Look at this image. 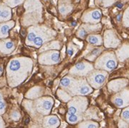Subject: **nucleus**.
Returning a JSON list of instances; mask_svg holds the SVG:
<instances>
[{
	"label": "nucleus",
	"mask_w": 129,
	"mask_h": 128,
	"mask_svg": "<svg viewBox=\"0 0 129 128\" xmlns=\"http://www.w3.org/2000/svg\"><path fill=\"white\" fill-rule=\"evenodd\" d=\"M117 62L114 53L106 52L100 57L96 63V67L106 70H113L116 67Z\"/></svg>",
	"instance_id": "1"
},
{
	"label": "nucleus",
	"mask_w": 129,
	"mask_h": 128,
	"mask_svg": "<svg viewBox=\"0 0 129 128\" xmlns=\"http://www.w3.org/2000/svg\"><path fill=\"white\" fill-rule=\"evenodd\" d=\"M113 103L118 108H124L129 105V88L115 95L113 98Z\"/></svg>",
	"instance_id": "2"
},
{
	"label": "nucleus",
	"mask_w": 129,
	"mask_h": 128,
	"mask_svg": "<svg viewBox=\"0 0 129 128\" xmlns=\"http://www.w3.org/2000/svg\"><path fill=\"white\" fill-rule=\"evenodd\" d=\"M106 77H107V73L106 72H103V71L95 72V73L92 74L89 76V81L94 88H99L103 85Z\"/></svg>",
	"instance_id": "3"
},
{
	"label": "nucleus",
	"mask_w": 129,
	"mask_h": 128,
	"mask_svg": "<svg viewBox=\"0 0 129 128\" xmlns=\"http://www.w3.org/2000/svg\"><path fill=\"white\" fill-rule=\"evenodd\" d=\"M120 44V40L113 32H105V46L107 48H116Z\"/></svg>",
	"instance_id": "4"
},
{
	"label": "nucleus",
	"mask_w": 129,
	"mask_h": 128,
	"mask_svg": "<svg viewBox=\"0 0 129 128\" xmlns=\"http://www.w3.org/2000/svg\"><path fill=\"white\" fill-rule=\"evenodd\" d=\"M102 18V13L99 10H94L87 13L83 18V21L90 23H97Z\"/></svg>",
	"instance_id": "5"
},
{
	"label": "nucleus",
	"mask_w": 129,
	"mask_h": 128,
	"mask_svg": "<svg viewBox=\"0 0 129 128\" xmlns=\"http://www.w3.org/2000/svg\"><path fill=\"white\" fill-rule=\"evenodd\" d=\"M127 85V80L126 79H118L117 81H111L109 84V90L112 91H118L121 90L122 88L125 87V86Z\"/></svg>",
	"instance_id": "6"
},
{
	"label": "nucleus",
	"mask_w": 129,
	"mask_h": 128,
	"mask_svg": "<svg viewBox=\"0 0 129 128\" xmlns=\"http://www.w3.org/2000/svg\"><path fill=\"white\" fill-rule=\"evenodd\" d=\"M14 43L11 40H7L3 41L2 44H0V49L2 50L3 52H10L14 50Z\"/></svg>",
	"instance_id": "7"
},
{
	"label": "nucleus",
	"mask_w": 129,
	"mask_h": 128,
	"mask_svg": "<svg viewBox=\"0 0 129 128\" xmlns=\"http://www.w3.org/2000/svg\"><path fill=\"white\" fill-rule=\"evenodd\" d=\"M14 22L10 21L7 24H3L0 25V36L3 37H7L8 35V31L11 27H13Z\"/></svg>",
	"instance_id": "8"
},
{
	"label": "nucleus",
	"mask_w": 129,
	"mask_h": 128,
	"mask_svg": "<svg viewBox=\"0 0 129 128\" xmlns=\"http://www.w3.org/2000/svg\"><path fill=\"white\" fill-rule=\"evenodd\" d=\"M87 40L89 43L93 45H101L102 44V39L98 35H91L89 36L87 38Z\"/></svg>",
	"instance_id": "9"
},
{
	"label": "nucleus",
	"mask_w": 129,
	"mask_h": 128,
	"mask_svg": "<svg viewBox=\"0 0 129 128\" xmlns=\"http://www.w3.org/2000/svg\"><path fill=\"white\" fill-rule=\"evenodd\" d=\"M20 69H21V63L19 60H17V59L12 60L8 66V70L13 72H16L19 70Z\"/></svg>",
	"instance_id": "10"
},
{
	"label": "nucleus",
	"mask_w": 129,
	"mask_h": 128,
	"mask_svg": "<svg viewBox=\"0 0 129 128\" xmlns=\"http://www.w3.org/2000/svg\"><path fill=\"white\" fill-rule=\"evenodd\" d=\"M90 67H91V66H89V64H85L83 63H81L76 65L75 70H76L78 73H82H82H86V72L90 70Z\"/></svg>",
	"instance_id": "11"
},
{
	"label": "nucleus",
	"mask_w": 129,
	"mask_h": 128,
	"mask_svg": "<svg viewBox=\"0 0 129 128\" xmlns=\"http://www.w3.org/2000/svg\"><path fill=\"white\" fill-rule=\"evenodd\" d=\"M10 17H11V10H10V9L9 7H6V6L4 5L0 21H7V20H9L10 18Z\"/></svg>",
	"instance_id": "12"
},
{
	"label": "nucleus",
	"mask_w": 129,
	"mask_h": 128,
	"mask_svg": "<svg viewBox=\"0 0 129 128\" xmlns=\"http://www.w3.org/2000/svg\"><path fill=\"white\" fill-rule=\"evenodd\" d=\"M45 124H47L49 126H56L59 124V120L55 116H51V117H48L46 119Z\"/></svg>",
	"instance_id": "13"
},
{
	"label": "nucleus",
	"mask_w": 129,
	"mask_h": 128,
	"mask_svg": "<svg viewBox=\"0 0 129 128\" xmlns=\"http://www.w3.org/2000/svg\"><path fill=\"white\" fill-rule=\"evenodd\" d=\"M52 101L51 100H48V101H43L41 102V109L44 111L43 112L46 113L49 112L50 109L52 108Z\"/></svg>",
	"instance_id": "14"
},
{
	"label": "nucleus",
	"mask_w": 129,
	"mask_h": 128,
	"mask_svg": "<svg viewBox=\"0 0 129 128\" xmlns=\"http://www.w3.org/2000/svg\"><path fill=\"white\" fill-rule=\"evenodd\" d=\"M24 2V0H4V3L10 7H14Z\"/></svg>",
	"instance_id": "15"
},
{
	"label": "nucleus",
	"mask_w": 129,
	"mask_h": 128,
	"mask_svg": "<svg viewBox=\"0 0 129 128\" xmlns=\"http://www.w3.org/2000/svg\"><path fill=\"white\" fill-rule=\"evenodd\" d=\"M102 51V48H96L93 50V52H91V53H89V55L86 57L88 59H89L90 61H93L95 58H96L98 55L101 53V52Z\"/></svg>",
	"instance_id": "16"
},
{
	"label": "nucleus",
	"mask_w": 129,
	"mask_h": 128,
	"mask_svg": "<svg viewBox=\"0 0 129 128\" xmlns=\"http://www.w3.org/2000/svg\"><path fill=\"white\" fill-rule=\"evenodd\" d=\"M121 117L123 119H124L129 123V107L123 111L121 114Z\"/></svg>",
	"instance_id": "17"
},
{
	"label": "nucleus",
	"mask_w": 129,
	"mask_h": 128,
	"mask_svg": "<svg viewBox=\"0 0 129 128\" xmlns=\"http://www.w3.org/2000/svg\"><path fill=\"white\" fill-rule=\"evenodd\" d=\"M44 42V40H43V38L41 36H37L34 40H33V43H34L35 44V46L37 47H40L42 45V44Z\"/></svg>",
	"instance_id": "18"
},
{
	"label": "nucleus",
	"mask_w": 129,
	"mask_h": 128,
	"mask_svg": "<svg viewBox=\"0 0 129 128\" xmlns=\"http://www.w3.org/2000/svg\"><path fill=\"white\" fill-rule=\"evenodd\" d=\"M124 24L125 26L129 27V8L125 11L124 17Z\"/></svg>",
	"instance_id": "19"
},
{
	"label": "nucleus",
	"mask_w": 129,
	"mask_h": 128,
	"mask_svg": "<svg viewBox=\"0 0 129 128\" xmlns=\"http://www.w3.org/2000/svg\"><path fill=\"white\" fill-rule=\"evenodd\" d=\"M68 121L71 123H75L78 120V117L76 115V114L75 115H68Z\"/></svg>",
	"instance_id": "20"
},
{
	"label": "nucleus",
	"mask_w": 129,
	"mask_h": 128,
	"mask_svg": "<svg viewBox=\"0 0 129 128\" xmlns=\"http://www.w3.org/2000/svg\"><path fill=\"white\" fill-rule=\"evenodd\" d=\"M83 124L82 126H86V127H98V124L97 123H94V122H85V123H82Z\"/></svg>",
	"instance_id": "21"
},
{
	"label": "nucleus",
	"mask_w": 129,
	"mask_h": 128,
	"mask_svg": "<svg viewBox=\"0 0 129 128\" xmlns=\"http://www.w3.org/2000/svg\"><path fill=\"white\" fill-rule=\"evenodd\" d=\"M71 79L68 78V77H65V78H63L62 80V81H61V85H62L64 87H67V86H69L70 84H71Z\"/></svg>",
	"instance_id": "22"
},
{
	"label": "nucleus",
	"mask_w": 129,
	"mask_h": 128,
	"mask_svg": "<svg viewBox=\"0 0 129 128\" xmlns=\"http://www.w3.org/2000/svg\"><path fill=\"white\" fill-rule=\"evenodd\" d=\"M36 37H37L36 32H30L29 33V35H28L27 41H33V40H34Z\"/></svg>",
	"instance_id": "23"
},
{
	"label": "nucleus",
	"mask_w": 129,
	"mask_h": 128,
	"mask_svg": "<svg viewBox=\"0 0 129 128\" xmlns=\"http://www.w3.org/2000/svg\"><path fill=\"white\" fill-rule=\"evenodd\" d=\"M5 103L2 98V96L0 95V113H3L5 111Z\"/></svg>",
	"instance_id": "24"
},
{
	"label": "nucleus",
	"mask_w": 129,
	"mask_h": 128,
	"mask_svg": "<svg viewBox=\"0 0 129 128\" xmlns=\"http://www.w3.org/2000/svg\"><path fill=\"white\" fill-rule=\"evenodd\" d=\"M87 34V31L86 29H81L79 31H78V36H80L82 38L83 37H85V36Z\"/></svg>",
	"instance_id": "25"
},
{
	"label": "nucleus",
	"mask_w": 129,
	"mask_h": 128,
	"mask_svg": "<svg viewBox=\"0 0 129 128\" xmlns=\"http://www.w3.org/2000/svg\"><path fill=\"white\" fill-rule=\"evenodd\" d=\"M11 116H12V119H14V120H18L19 118H20V115H19V113L18 112H14Z\"/></svg>",
	"instance_id": "26"
},
{
	"label": "nucleus",
	"mask_w": 129,
	"mask_h": 128,
	"mask_svg": "<svg viewBox=\"0 0 129 128\" xmlns=\"http://www.w3.org/2000/svg\"><path fill=\"white\" fill-rule=\"evenodd\" d=\"M4 7V4H0V19H1V15H2V12H3V9Z\"/></svg>",
	"instance_id": "27"
},
{
	"label": "nucleus",
	"mask_w": 129,
	"mask_h": 128,
	"mask_svg": "<svg viewBox=\"0 0 129 128\" xmlns=\"http://www.w3.org/2000/svg\"><path fill=\"white\" fill-rule=\"evenodd\" d=\"M67 54H68L70 56H71V55H73V50L72 49H68V50H67Z\"/></svg>",
	"instance_id": "28"
},
{
	"label": "nucleus",
	"mask_w": 129,
	"mask_h": 128,
	"mask_svg": "<svg viewBox=\"0 0 129 128\" xmlns=\"http://www.w3.org/2000/svg\"><path fill=\"white\" fill-rule=\"evenodd\" d=\"M72 25L75 26V25H76V22H75H75H73V23H72Z\"/></svg>",
	"instance_id": "29"
},
{
	"label": "nucleus",
	"mask_w": 129,
	"mask_h": 128,
	"mask_svg": "<svg viewBox=\"0 0 129 128\" xmlns=\"http://www.w3.org/2000/svg\"><path fill=\"white\" fill-rule=\"evenodd\" d=\"M2 71H3V68L1 67V66H0V74L2 73Z\"/></svg>",
	"instance_id": "30"
}]
</instances>
